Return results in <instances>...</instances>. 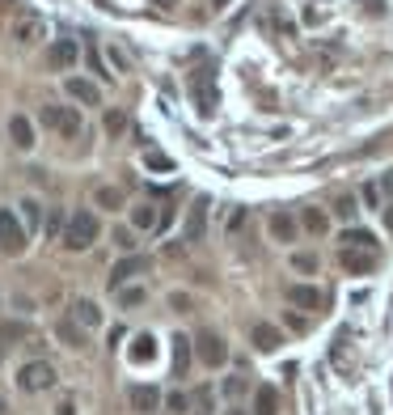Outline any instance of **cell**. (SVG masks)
Returning a JSON list of instances; mask_svg holds the SVG:
<instances>
[{
    "instance_id": "obj_1",
    "label": "cell",
    "mask_w": 393,
    "mask_h": 415,
    "mask_svg": "<svg viewBox=\"0 0 393 415\" xmlns=\"http://www.w3.org/2000/svg\"><path fill=\"white\" fill-rule=\"evenodd\" d=\"M97 233H102L97 217L89 212V208H81V212H72V217H68V229H64V246H68V250H89V246L97 242Z\"/></svg>"
},
{
    "instance_id": "obj_2",
    "label": "cell",
    "mask_w": 393,
    "mask_h": 415,
    "mask_svg": "<svg viewBox=\"0 0 393 415\" xmlns=\"http://www.w3.org/2000/svg\"><path fill=\"white\" fill-rule=\"evenodd\" d=\"M191 97H195V111H199L203 119L216 115L220 89H216V72H211V68H195V72H191Z\"/></svg>"
},
{
    "instance_id": "obj_3",
    "label": "cell",
    "mask_w": 393,
    "mask_h": 415,
    "mask_svg": "<svg viewBox=\"0 0 393 415\" xmlns=\"http://www.w3.org/2000/svg\"><path fill=\"white\" fill-rule=\"evenodd\" d=\"M38 119H42V127L60 132L64 140H77V136H81V111H77V107H42Z\"/></svg>"
},
{
    "instance_id": "obj_4",
    "label": "cell",
    "mask_w": 393,
    "mask_h": 415,
    "mask_svg": "<svg viewBox=\"0 0 393 415\" xmlns=\"http://www.w3.org/2000/svg\"><path fill=\"white\" fill-rule=\"evenodd\" d=\"M0 250L22 254L26 250V225L13 217V208H0Z\"/></svg>"
},
{
    "instance_id": "obj_5",
    "label": "cell",
    "mask_w": 393,
    "mask_h": 415,
    "mask_svg": "<svg viewBox=\"0 0 393 415\" xmlns=\"http://www.w3.org/2000/svg\"><path fill=\"white\" fill-rule=\"evenodd\" d=\"M17 386H22L26 394L51 390V386H55V369L47 365V360H30V365H22V373H17Z\"/></svg>"
},
{
    "instance_id": "obj_6",
    "label": "cell",
    "mask_w": 393,
    "mask_h": 415,
    "mask_svg": "<svg viewBox=\"0 0 393 415\" xmlns=\"http://www.w3.org/2000/svg\"><path fill=\"white\" fill-rule=\"evenodd\" d=\"M152 267V258H144V254H127V258H119L115 267H110V292H119L127 280H136V276H144Z\"/></svg>"
},
{
    "instance_id": "obj_7",
    "label": "cell",
    "mask_w": 393,
    "mask_h": 415,
    "mask_svg": "<svg viewBox=\"0 0 393 415\" xmlns=\"http://www.w3.org/2000/svg\"><path fill=\"white\" fill-rule=\"evenodd\" d=\"M195 352H199V360L207 369H220L224 360H229V347H224V339L216 335V331H199V339H195Z\"/></svg>"
},
{
    "instance_id": "obj_8",
    "label": "cell",
    "mask_w": 393,
    "mask_h": 415,
    "mask_svg": "<svg viewBox=\"0 0 393 415\" xmlns=\"http://www.w3.org/2000/svg\"><path fill=\"white\" fill-rule=\"evenodd\" d=\"M339 263L347 276H372L376 272V250H360V246H343Z\"/></svg>"
},
{
    "instance_id": "obj_9",
    "label": "cell",
    "mask_w": 393,
    "mask_h": 415,
    "mask_svg": "<svg viewBox=\"0 0 393 415\" xmlns=\"http://www.w3.org/2000/svg\"><path fill=\"white\" fill-rule=\"evenodd\" d=\"M207 233V199H195L191 212H186V225H182V237L186 242H203Z\"/></svg>"
},
{
    "instance_id": "obj_10",
    "label": "cell",
    "mask_w": 393,
    "mask_h": 415,
    "mask_svg": "<svg viewBox=\"0 0 393 415\" xmlns=\"http://www.w3.org/2000/svg\"><path fill=\"white\" fill-rule=\"evenodd\" d=\"M288 301H292L296 309H305V314H313V309L326 305V292L313 288V284H292V288H288Z\"/></svg>"
},
{
    "instance_id": "obj_11",
    "label": "cell",
    "mask_w": 393,
    "mask_h": 415,
    "mask_svg": "<svg viewBox=\"0 0 393 415\" xmlns=\"http://www.w3.org/2000/svg\"><path fill=\"white\" fill-rule=\"evenodd\" d=\"M127 402H131V411L152 415V411L161 407V390H157V386H131V390H127Z\"/></svg>"
},
{
    "instance_id": "obj_12",
    "label": "cell",
    "mask_w": 393,
    "mask_h": 415,
    "mask_svg": "<svg viewBox=\"0 0 393 415\" xmlns=\"http://www.w3.org/2000/svg\"><path fill=\"white\" fill-rule=\"evenodd\" d=\"M296 229H300V221L288 212V208H275V212H271V237L275 242H292Z\"/></svg>"
},
{
    "instance_id": "obj_13",
    "label": "cell",
    "mask_w": 393,
    "mask_h": 415,
    "mask_svg": "<svg viewBox=\"0 0 393 415\" xmlns=\"http://www.w3.org/2000/svg\"><path fill=\"white\" fill-rule=\"evenodd\" d=\"M127 356H131V365H152V360H157V339H152L148 331L136 335L131 347H127Z\"/></svg>"
},
{
    "instance_id": "obj_14",
    "label": "cell",
    "mask_w": 393,
    "mask_h": 415,
    "mask_svg": "<svg viewBox=\"0 0 393 415\" xmlns=\"http://www.w3.org/2000/svg\"><path fill=\"white\" fill-rule=\"evenodd\" d=\"M68 97L85 102V107H97V102H102V89H97L93 81H85V77H68Z\"/></svg>"
},
{
    "instance_id": "obj_15",
    "label": "cell",
    "mask_w": 393,
    "mask_h": 415,
    "mask_svg": "<svg viewBox=\"0 0 393 415\" xmlns=\"http://www.w3.org/2000/svg\"><path fill=\"white\" fill-rule=\"evenodd\" d=\"M81 60V47L72 42V38H55V47H51V64L55 68H72Z\"/></svg>"
},
{
    "instance_id": "obj_16",
    "label": "cell",
    "mask_w": 393,
    "mask_h": 415,
    "mask_svg": "<svg viewBox=\"0 0 393 415\" xmlns=\"http://www.w3.org/2000/svg\"><path fill=\"white\" fill-rule=\"evenodd\" d=\"M9 136H13V144H17L22 152L34 148V123H30L26 115H13V119H9Z\"/></svg>"
},
{
    "instance_id": "obj_17",
    "label": "cell",
    "mask_w": 393,
    "mask_h": 415,
    "mask_svg": "<svg viewBox=\"0 0 393 415\" xmlns=\"http://www.w3.org/2000/svg\"><path fill=\"white\" fill-rule=\"evenodd\" d=\"M279 343H284L279 327H271V322H254V347H258V352H279Z\"/></svg>"
},
{
    "instance_id": "obj_18",
    "label": "cell",
    "mask_w": 393,
    "mask_h": 415,
    "mask_svg": "<svg viewBox=\"0 0 393 415\" xmlns=\"http://www.w3.org/2000/svg\"><path fill=\"white\" fill-rule=\"evenodd\" d=\"M72 318H77L81 327H89V331H93V327H102V309H97L89 297H77V301H72Z\"/></svg>"
},
{
    "instance_id": "obj_19",
    "label": "cell",
    "mask_w": 393,
    "mask_h": 415,
    "mask_svg": "<svg viewBox=\"0 0 393 415\" xmlns=\"http://www.w3.org/2000/svg\"><path fill=\"white\" fill-rule=\"evenodd\" d=\"M254 415H279V390L275 386H254Z\"/></svg>"
},
{
    "instance_id": "obj_20",
    "label": "cell",
    "mask_w": 393,
    "mask_h": 415,
    "mask_svg": "<svg viewBox=\"0 0 393 415\" xmlns=\"http://www.w3.org/2000/svg\"><path fill=\"white\" fill-rule=\"evenodd\" d=\"M55 335H60L68 347H85V331H81V322H77V318H64L60 327H55Z\"/></svg>"
},
{
    "instance_id": "obj_21",
    "label": "cell",
    "mask_w": 393,
    "mask_h": 415,
    "mask_svg": "<svg viewBox=\"0 0 393 415\" xmlns=\"http://www.w3.org/2000/svg\"><path fill=\"white\" fill-rule=\"evenodd\" d=\"M157 221H161V212H157L152 203H136L131 208V225L136 229H157Z\"/></svg>"
},
{
    "instance_id": "obj_22",
    "label": "cell",
    "mask_w": 393,
    "mask_h": 415,
    "mask_svg": "<svg viewBox=\"0 0 393 415\" xmlns=\"http://www.w3.org/2000/svg\"><path fill=\"white\" fill-rule=\"evenodd\" d=\"M38 34H42V22H38V17H17V22H13V38H17V42H34Z\"/></svg>"
},
{
    "instance_id": "obj_23",
    "label": "cell",
    "mask_w": 393,
    "mask_h": 415,
    "mask_svg": "<svg viewBox=\"0 0 393 415\" xmlns=\"http://www.w3.org/2000/svg\"><path fill=\"white\" fill-rule=\"evenodd\" d=\"M93 203L106 208V212H119V208H123V191H119V187H97Z\"/></svg>"
},
{
    "instance_id": "obj_24",
    "label": "cell",
    "mask_w": 393,
    "mask_h": 415,
    "mask_svg": "<svg viewBox=\"0 0 393 415\" xmlns=\"http://www.w3.org/2000/svg\"><path fill=\"white\" fill-rule=\"evenodd\" d=\"M186 360H191V339L174 335V377H186Z\"/></svg>"
},
{
    "instance_id": "obj_25",
    "label": "cell",
    "mask_w": 393,
    "mask_h": 415,
    "mask_svg": "<svg viewBox=\"0 0 393 415\" xmlns=\"http://www.w3.org/2000/svg\"><path fill=\"white\" fill-rule=\"evenodd\" d=\"M300 225H305V229H309L313 237H321L330 221H326V212H321V208H305V212H300Z\"/></svg>"
},
{
    "instance_id": "obj_26",
    "label": "cell",
    "mask_w": 393,
    "mask_h": 415,
    "mask_svg": "<svg viewBox=\"0 0 393 415\" xmlns=\"http://www.w3.org/2000/svg\"><path fill=\"white\" fill-rule=\"evenodd\" d=\"M343 246H360V250H376V237L368 229H347L343 233Z\"/></svg>"
},
{
    "instance_id": "obj_27",
    "label": "cell",
    "mask_w": 393,
    "mask_h": 415,
    "mask_svg": "<svg viewBox=\"0 0 393 415\" xmlns=\"http://www.w3.org/2000/svg\"><path fill=\"white\" fill-rule=\"evenodd\" d=\"M102 123H106V136H123V132H127V115H123V111H106Z\"/></svg>"
},
{
    "instance_id": "obj_28",
    "label": "cell",
    "mask_w": 393,
    "mask_h": 415,
    "mask_svg": "<svg viewBox=\"0 0 393 415\" xmlns=\"http://www.w3.org/2000/svg\"><path fill=\"white\" fill-rule=\"evenodd\" d=\"M144 297H148V292H144V288H136V284H123V288H119V305H127V309L144 305Z\"/></svg>"
},
{
    "instance_id": "obj_29",
    "label": "cell",
    "mask_w": 393,
    "mask_h": 415,
    "mask_svg": "<svg viewBox=\"0 0 393 415\" xmlns=\"http://www.w3.org/2000/svg\"><path fill=\"white\" fill-rule=\"evenodd\" d=\"M64 229H68V217L55 208V212L47 217V237H64Z\"/></svg>"
},
{
    "instance_id": "obj_30",
    "label": "cell",
    "mask_w": 393,
    "mask_h": 415,
    "mask_svg": "<svg viewBox=\"0 0 393 415\" xmlns=\"http://www.w3.org/2000/svg\"><path fill=\"white\" fill-rule=\"evenodd\" d=\"M26 335H30V331H26L22 322H5V327H0V343H5V347H9L13 339H26Z\"/></svg>"
},
{
    "instance_id": "obj_31",
    "label": "cell",
    "mask_w": 393,
    "mask_h": 415,
    "mask_svg": "<svg viewBox=\"0 0 393 415\" xmlns=\"http://www.w3.org/2000/svg\"><path fill=\"white\" fill-rule=\"evenodd\" d=\"M246 390H250L246 377H224V398H241Z\"/></svg>"
},
{
    "instance_id": "obj_32",
    "label": "cell",
    "mask_w": 393,
    "mask_h": 415,
    "mask_svg": "<svg viewBox=\"0 0 393 415\" xmlns=\"http://www.w3.org/2000/svg\"><path fill=\"white\" fill-rule=\"evenodd\" d=\"M334 212H339V217H343V221H355V212H360V203H355V199H351V195H343V199H339V203H334Z\"/></svg>"
},
{
    "instance_id": "obj_33",
    "label": "cell",
    "mask_w": 393,
    "mask_h": 415,
    "mask_svg": "<svg viewBox=\"0 0 393 415\" xmlns=\"http://www.w3.org/2000/svg\"><path fill=\"white\" fill-rule=\"evenodd\" d=\"M292 267H296V272H317V254H309V250L292 254Z\"/></svg>"
},
{
    "instance_id": "obj_34",
    "label": "cell",
    "mask_w": 393,
    "mask_h": 415,
    "mask_svg": "<svg viewBox=\"0 0 393 415\" xmlns=\"http://www.w3.org/2000/svg\"><path fill=\"white\" fill-rule=\"evenodd\" d=\"M165 407H170L174 415H186V411H191V398H186V394L178 390V394H170V398H165Z\"/></svg>"
},
{
    "instance_id": "obj_35",
    "label": "cell",
    "mask_w": 393,
    "mask_h": 415,
    "mask_svg": "<svg viewBox=\"0 0 393 415\" xmlns=\"http://www.w3.org/2000/svg\"><path fill=\"white\" fill-rule=\"evenodd\" d=\"M195 415H211V390H195Z\"/></svg>"
},
{
    "instance_id": "obj_36",
    "label": "cell",
    "mask_w": 393,
    "mask_h": 415,
    "mask_svg": "<svg viewBox=\"0 0 393 415\" xmlns=\"http://www.w3.org/2000/svg\"><path fill=\"white\" fill-rule=\"evenodd\" d=\"M115 246L131 254V250H136V237H131V229H115Z\"/></svg>"
},
{
    "instance_id": "obj_37",
    "label": "cell",
    "mask_w": 393,
    "mask_h": 415,
    "mask_svg": "<svg viewBox=\"0 0 393 415\" xmlns=\"http://www.w3.org/2000/svg\"><path fill=\"white\" fill-rule=\"evenodd\" d=\"M144 162H148V170H170V166H174L170 157H165V152H148Z\"/></svg>"
},
{
    "instance_id": "obj_38",
    "label": "cell",
    "mask_w": 393,
    "mask_h": 415,
    "mask_svg": "<svg viewBox=\"0 0 393 415\" xmlns=\"http://www.w3.org/2000/svg\"><path fill=\"white\" fill-rule=\"evenodd\" d=\"M170 305L178 309V314H191V297L186 292H170Z\"/></svg>"
},
{
    "instance_id": "obj_39",
    "label": "cell",
    "mask_w": 393,
    "mask_h": 415,
    "mask_svg": "<svg viewBox=\"0 0 393 415\" xmlns=\"http://www.w3.org/2000/svg\"><path fill=\"white\" fill-rule=\"evenodd\" d=\"M22 217H26V225H38V203H34V199L22 203Z\"/></svg>"
},
{
    "instance_id": "obj_40",
    "label": "cell",
    "mask_w": 393,
    "mask_h": 415,
    "mask_svg": "<svg viewBox=\"0 0 393 415\" xmlns=\"http://www.w3.org/2000/svg\"><path fill=\"white\" fill-rule=\"evenodd\" d=\"M364 203H368V208H376V203H380V187H376V182H368V187H364Z\"/></svg>"
},
{
    "instance_id": "obj_41",
    "label": "cell",
    "mask_w": 393,
    "mask_h": 415,
    "mask_svg": "<svg viewBox=\"0 0 393 415\" xmlns=\"http://www.w3.org/2000/svg\"><path fill=\"white\" fill-rule=\"evenodd\" d=\"M89 64H93V72H97L102 81H110V77H115V72H106V68H102V60H97V51H89Z\"/></svg>"
},
{
    "instance_id": "obj_42",
    "label": "cell",
    "mask_w": 393,
    "mask_h": 415,
    "mask_svg": "<svg viewBox=\"0 0 393 415\" xmlns=\"http://www.w3.org/2000/svg\"><path fill=\"white\" fill-rule=\"evenodd\" d=\"M380 195H389V199H393V170H389V174L380 178Z\"/></svg>"
},
{
    "instance_id": "obj_43",
    "label": "cell",
    "mask_w": 393,
    "mask_h": 415,
    "mask_svg": "<svg viewBox=\"0 0 393 415\" xmlns=\"http://www.w3.org/2000/svg\"><path fill=\"white\" fill-rule=\"evenodd\" d=\"M60 415H77V402H72V398H64V402H60Z\"/></svg>"
},
{
    "instance_id": "obj_44",
    "label": "cell",
    "mask_w": 393,
    "mask_h": 415,
    "mask_svg": "<svg viewBox=\"0 0 393 415\" xmlns=\"http://www.w3.org/2000/svg\"><path fill=\"white\" fill-rule=\"evenodd\" d=\"M385 229H389V233H393V203H389V208H385Z\"/></svg>"
},
{
    "instance_id": "obj_45",
    "label": "cell",
    "mask_w": 393,
    "mask_h": 415,
    "mask_svg": "<svg viewBox=\"0 0 393 415\" xmlns=\"http://www.w3.org/2000/svg\"><path fill=\"white\" fill-rule=\"evenodd\" d=\"M0 415H9V402H5V398H0Z\"/></svg>"
},
{
    "instance_id": "obj_46",
    "label": "cell",
    "mask_w": 393,
    "mask_h": 415,
    "mask_svg": "<svg viewBox=\"0 0 393 415\" xmlns=\"http://www.w3.org/2000/svg\"><path fill=\"white\" fill-rule=\"evenodd\" d=\"M224 415H246V411H237V407H229V411H224Z\"/></svg>"
},
{
    "instance_id": "obj_47",
    "label": "cell",
    "mask_w": 393,
    "mask_h": 415,
    "mask_svg": "<svg viewBox=\"0 0 393 415\" xmlns=\"http://www.w3.org/2000/svg\"><path fill=\"white\" fill-rule=\"evenodd\" d=\"M9 5H13V0H0V13H5V9H9Z\"/></svg>"
},
{
    "instance_id": "obj_48",
    "label": "cell",
    "mask_w": 393,
    "mask_h": 415,
    "mask_svg": "<svg viewBox=\"0 0 393 415\" xmlns=\"http://www.w3.org/2000/svg\"><path fill=\"white\" fill-rule=\"evenodd\" d=\"M211 5H216V9H224V5H229V0H211Z\"/></svg>"
},
{
    "instance_id": "obj_49",
    "label": "cell",
    "mask_w": 393,
    "mask_h": 415,
    "mask_svg": "<svg viewBox=\"0 0 393 415\" xmlns=\"http://www.w3.org/2000/svg\"><path fill=\"white\" fill-rule=\"evenodd\" d=\"M0 356H5V343H0Z\"/></svg>"
}]
</instances>
